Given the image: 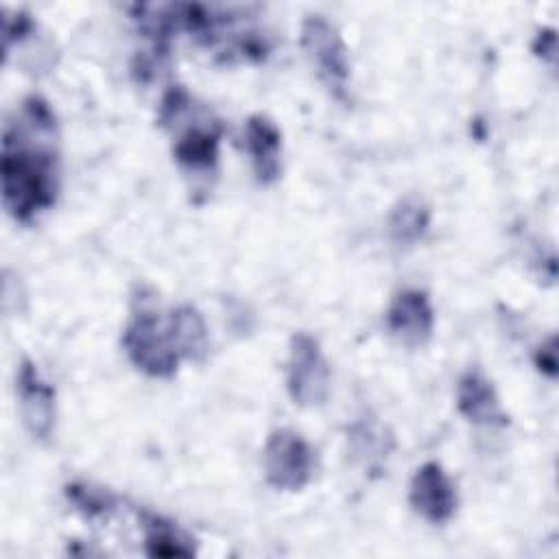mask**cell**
Returning <instances> with one entry per match:
<instances>
[{
  "label": "cell",
  "mask_w": 559,
  "mask_h": 559,
  "mask_svg": "<svg viewBox=\"0 0 559 559\" xmlns=\"http://www.w3.org/2000/svg\"><path fill=\"white\" fill-rule=\"evenodd\" d=\"M59 194L57 116L46 98L22 100L2 135V203L17 223L50 210Z\"/></svg>",
  "instance_id": "obj_1"
},
{
  "label": "cell",
  "mask_w": 559,
  "mask_h": 559,
  "mask_svg": "<svg viewBox=\"0 0 559 559\" xmlns=\"http://www.w3.org/2000/svg\"><path fill=\"white\" fill-rule=\"evenodd\" d=\"M122 347L129 362L148 378L168 380L177 373L181 362L166 321H162L159 312L144 301L133 310L124 325Z\"/></svg>",
  "instance_id": "obj_2"
},
{
  "label": "cell",
  "mask_w": 559,
  "mask_h": 559,
  "mask_svg": "<svg viewBox=\"0 0 559 559\" xmlns=\"http://www.w3.org/2000/svg\"><path fill=\"white\" fill-rule=\"evenodd\" d=\"M299 41L317 79L328 87V92L336 100L345 103L352 66L347 46L338 28L323 15H308L301 22Z\"/></svg>",
  "instance_id": "obj_3"
},
{
  "label": "cell",
  "mask_w": 559,
  "mask_h": 559,
  "mask_svg": "<svg viewBox=\"0 0 559 559\" xmlns=\"http://www.w3.org/2000/svg\"><path fill=\"white\" fill-rule=\"evenodd\" d=\"M330 365L321 343L308 332L293 334L286 360V389L290 400L304 408L323 406L330 395Z\"/></svg>",
  "instance_id": "obj_4"
},
{
  "label": "cell",
  "mask_w": 559,
  "mask_h": 559,
  "mask_svg": "<svg viewBox=\"0 0 559 559\" xmlns=\"http://www.w3.org/2000/svg\"><path fill=\"white\" fill-rule=\"evenodd\" d=\"M266 483L280 491H301L314 476V450L293 428H275L262 452Z\"/></svg>",
  "instance_id": "obj_5"
},
{
  "label": "cell",
  "mask_w": 559,
  "mask_h": 559,
  "mask_svg": "<svg viewBox=\"0 0 559 559\" xmlns=\"http://www.w3.org/2000/svg\"><path fill=\"white\" fill-rule=\"evenodd\" d=\"M17 404L24 428L35 441H48L57 424V393L55 386L41 376L37 365L22 358L17 369Z\"/></svg>",
  "instance_id": "obj_6"
},
{
  "label": "cell",
  "mask_w": 559,
  "mask_h": 559,
  "mask_svg": "<svg viewBox=\"0 0 559 559\" xmlns=\"http://www.w3.org/2000/svg\"><path fill=\"white\" fill-rule=\"evenodd\" d=\"M408 502L413 511L430 524H445L454 518L459 496L441 463L426 461L415 469L408 485Z\"/></svg>",
  "instance_id": "obj_7"
},
{
  "label": "cell",
  "mask_w": 559,
  "mask_h": 559,
  "mask_svg": "<svg viewBox=\"0 0 559 559\" xmlns=\"http://www.w3.org/2000/svg\"><path fill=\"white\" fill-rule=\"evenodd\" d=\"M386 330L406 347H424L435 332V308L426 290L404 288L391 299L386 314Z\"/></svg>",
  "instance_id": "obj_8"
},
{
  "label": "cell",
  "mask_w": 559,
  "mask_h": 559,
  "mask_svg": "<svg viewBox=\"0 0 559 559\" xmlns=\"http://www.w3.org/2000/svg\"><path fill=\"white\" fill-rule=\"evenodd\" d=\"M456 408L474 426H507L509 415L496 386L480 369H467L456 382Z\"/></svg>",
  "instance_id": "obj_9"
},
{
  "label": "cell",
  "mask_w": 559,
  "mask_h": 559,
  "mask_svg": "<svg viewBox=\"0 0 559 559\" xmlns=\"http://www.w3.org/2000/svg\"><path fill=\"white\" fill-rule=\"evenodd\" d=\"M245 148L249 153L258 183H275L282 175V133L269 116H249L245 122Z\"/></svg>",
  "instance_id": "obj_10"
},
{
  "label": "cell",
  "mask_w": 559,
  "mask_h": 559,
  "mask_svg": "<svg viewBox=\"0 0 559 559\" xmlns=\"http://www.w3.org/2000/svg\"><path fill=\"white\" fill-rule=\"evenodd\" d=\"M223 129L216 120H194L186 124L173 144V155L181 168L192 175H205L216 168Z\"/></svg>",
  "instance_id": "obj_11"
},
{
  "label": "cell",
  "mask_w": 559,
  "mask_h": 559,
  "mask_svg": "<svg viewBox=\"0 0 559 559\" xmlns=\"http://www.w3.org/2000/svg\"><path fill=\"white\" fill-rule=\"evenodd\" d=\"M170 338L181 356V360H192L199 362L205 358L207 347H210V334L203 314L190 306L181 304L168 312L166 319Z\"/></svg>",
  "instance_id": "obj_12"
},
{
  "label": "cell",
  "mask_w": 559,
  "mask_h": 559,
  "mask_svg": "<svg viewBox=\"0 0 559 559\" xmlns=\"http://www.w3.org/2000/svg\"><path fill=\"white\" fill-rule=\"evenodd\" d=\"M140 524L148 557H192L197 552L194 539L173 520L151 511H140Z\"/></svg>",
  "instance_id": "obj_13"
},
{
  "label": "cell",
  "mask_w": 559,
  "mask_h": 559,
  "mask_svg": "<svg viewBox=\"0 0 559 559\" xmlns=\"http://www.w3.org/2000/svg\"><path fill=\"white\" fill-rule=\"evenodd\" d=\"M430 218L432 214L428 203L417 194H408L400 199L389 212V218H386L389 236L400 247H413L426 236L430 227Z\"/></svg>",
  "instance_id": "obj_14"
},
{
  "label": "cell",
  "mask_w": 559,
  "mask_h": 559,
  "mask_svg": "<svg viewBox=\"0 0 559 559\" xmlns=\"http://www.w3.org/2000/svg\"><path fill=\"white\" fill-rule=\"evenodd\" d=\"M349 448L365 467H376L389 456L393 437L378 421L360 419L349 428Z\"/></svg>",
  "instance_id": "obj_15"
},
{
  "label": "cell",
  "mask_w": 559,
  "mask_h": 559,
  "mask_svg": "<svg viewBox=\"0 0 559 559\" xmlns=\"http://www.w3.org/2000/svg\"><path fill=\"white\" fill-rule=\"evenodd\" d=\"M66 498L85 518H105L118 504L114 493H109L103 487H94L90 483H70V485H66Z\"/></svg>",
  "instance_id": "obj_16"
},
{
  "label": "cell",
  "mask_w": 559,
  "mask_h": 559,
  "mask_svg": "<svg viewBox=\"0 0 559 559\" xmlns=\"http://www.w3.org/2000/svg\"><path fill=\"white\" fill-rule=\"evenodd\" d=\"M535 367L546 373L548 378L557 376V345L555 336H550L546 343H542L535 352Z\"/></svg>",
  "instance_id": "obj_17"
},
{
  "label": "cell",
  "mask_w": 559,
  "mask_h": 559,
  "mask_svg": "<svg viewBox=\"0 0 559 559\" xmlns=\"http://www.w3.org/2000/svg\"><path fill=\"white\" fill-rule=\"evenodd\" d=\"M555 31L552 28H546L542 31L537 37H535V44H533V52L537 57H546L548 63H555Z\"/></svg>",
  "instance_id": "obj_18"
}]
</instances>
